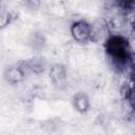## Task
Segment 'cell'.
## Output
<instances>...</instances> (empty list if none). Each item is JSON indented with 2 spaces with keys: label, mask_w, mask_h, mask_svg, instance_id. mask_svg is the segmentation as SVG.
Returning a JSON list of instances; mask_svg holds the SVG:
<instances>
[{
  "label": "cell",
  "mask_w": 135,
  "mask_h": 135,
  "mask_svg": "<svg viewBox=\"0 0 135 135\" xmlns=\"http://www.w3.org/2000/svg\"><path fill=\"white\" fill-rule=\"evenodd\" d=\"M12 20H13L12 13L8 11V8H6L1 3L0 4V30H3L6 26H8Z\"/></svg>",
  "instance_id": "obj_6"
},
{
  "label": "cell",
  "mask_w": 135,
  "mask_h": 135,
  "mask_svg": "<svg viewBox=\"0 0 135 135\" xmlns=\"http://www.w3.org/2000/svg\"><path fill=\"white\" fill-rule=\"evenodd\" d=\"M70 33L78 43H88L93 38V27L83 19L74 21L70 26Z\"/></svg>",
  "instance_id": "obj_2"
},
{
  "label": "cell",
  "mask_w": 135,
  "mask_h": 135,
  "mask_svg": "<svg viewBox=\"0 0 135 135\" xmlns=\"http://www.w3.org/2000/svg\"><path fill=\"white\" fill-rule=\"evenodd\" d=\"M0 4H1V2H0Z\"/></svg>",
  "instance_id": "obj_7"
},
{
  "label": "cell",
  "mask_w": 135,
  "mask_h": 135,
  "mask_svg": "<svg viewBox=\"0 0 135 135\" xmlns=\"http://www.w3.org/2000/svg\"><path fill=\"white\" fill-rule=\"evenodd\" d=\"M107 52L114 61L126 62L128 58V43L121 37H111L107 41Z\"/></svg>",
  "instance_id": "obj_1"
},
{
  "label": "cell",
  "mask_w": 135,
  "mask_h": 135,
  "mask_svg": "<svg viewBox=\"0 0 135 135\" xmlns=\"http://www.w3.org/2000/svg\"><path fill=\"white\" fill-rule=\"evenodd\" d=\"M4 79L8 84H18L25 79V71L20 65L9 66L4 72Z\"/></svg>",
  "instance_id": "obj_4"
},
{
  "label": "cell",
  "mask_w": 135,
  "mask_h": 135,
  "mask_svg": "<svg viewBox=\"0 0 135 135\" xmlns=\"http://www.w3.org/2000/svg\"><path fill=\"white\" fill-rule=\"evenodd\" d=\"M50 80L57 89H64L68 84V70L62 63H55L50 69Z\"/></svg>",
  "instance_id": "obj_3"
},
{
  "label": "cell",
  "mask_w": 135,
  "mask_h": 135,
  "mask_svg": "<svg viewBox=\"0 0 135 135\" xmlns=\"http://www.w3.org/2000/svg\"><path fill=\"white\" fill-rule=\"evenodd\" d=\"M72 104H73V108L78 113H80V114L86 113L90 110V108H91L90 98L83 92H78V93L73 95V97H72Z\"/></svg>",
  "instance_id": "obj_5"
}]
</instances>
